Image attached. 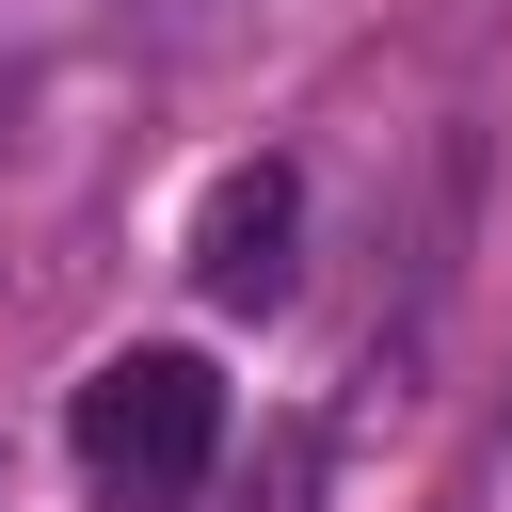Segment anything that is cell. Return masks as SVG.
Here are the masks:
<instances>
[{
	"label": "cell",
	"instance_id": "cell-1",
	"mask_svg": "<svg viewBox=\"0 0 512 512\" xmlns=\"http://www.w3.org/2000/svg\"><path fill=\"white\" fill-rule=\"evenodd\" d=\"M64 448H80L96 512H192V496H208V464H224V368H208V352H176V336H128V352H96V368H80Z\"/></svg>",
	"mask_w": 512,
	"mask_h": 512
},
{
	"label": "cell",
	"instance_id": "cell-2",
	"mask_svg": "<svg viewBox=\"0 0 512 512\" xmlns=\"http://www.w3.org/2000/svg\"><path fill=\"white\" fill-rule=\"evenodd\" d=\"M192 288H208L224 320H272V304L304 288V176H288V160H224V176H208V208H192Z\"/></svg>",
	"mask_w": 512,
	"mask_h": 512
}]
</instances>
